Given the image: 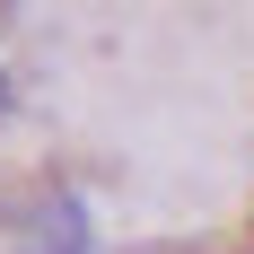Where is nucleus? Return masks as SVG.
Masks as SVG:
<instances>
[{
  "instance_id": "obj_1",
  "label": "nucleus",
  "mask_w": 254,
  "mask_h": 254,
  "mask_svg": "<svg viewBox=\"0 0 254 254\" xmlns=\"http://www.w3.org/2000/svg\"><path fill=\"white\" fill-rule=\"evenodd\" d=\"M18 254H88L97 246V219H88V202H79L70 184H44L35 202L18 210Z\"/></svg>"
},
{
  "instance_id": "obj_2",
  "label": "nucleus",
  "mask_w": 254,
  "mask_h": 254,
  "mask_svg": "<svg viewBox=\"0 0 254 254\" xmlns=\"http://www.w3.org/2000/svg\"><path fill=\"white\" fill-rule=\"evenodd\" d=\"M0 114H9V70H0Z\"/></svg>"
}]
</instances>
